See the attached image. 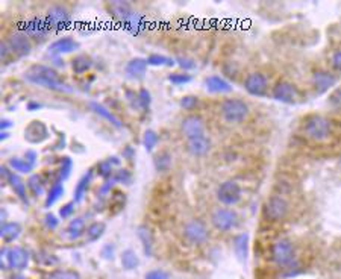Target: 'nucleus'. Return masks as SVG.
Masks as SVG:
<instances>
[{"instance_id":"1","label":"nucleus","mask_w":341,"mask_h":279,"mask_svg":"<svg viewBox=\"0 0 341 279\" xmlns=\"http://www.w3.org/2000/svg\"><path fill=\"white\" fill-rule=\"evenodd\" d=\"M25 79L37 87H43L46 90H52V91H58V93H73L75 90L67 85L60 75L56 73V70H53L49 66H32L26 73H25Z\"/></svg>"},{"instance_id":"2","label":"nucleus","mask_w":341,"mask_h":279,"mask_svg":"<svg viewBox=\"0 0 341 279\" xmlns=\"http://www.w3.org/2000/svg\"><path fill=\"white\" fill-rule=\"evenodd\" d=\"M220 114L223 120L229 125L243 123L249 116V105L243 99L227 97L220 105Z\"/></svg>"},{"instance_id":"3","label":"nucleus","mask_w":341,"mask_h":279,"mask_svg":"<svg viewBox=\"0 0 341 279\" xmlns=\"http://www.w3.org/2000/svg\"><path fill=\"white\" fill-rule=\"evenodd\" d=\"M303 132L315 143L327 141L333 134L332 122L324 116H311L303 123Z\"/></svg>"},{"instance_id":"4","label":"nucleus","mask_w":341,"mask_h":279,"mask_svg":"<svg viewBox=\"0 0 341 279\" xmlns=\"http://www.w3.org/2000/svg\"><path fill=\"white\" fill-rule=\"evenodd\" d=\"M29 264V253L23 247L4 249L2 252V267L13 270H25Z\"/></svg>"},{"instance_id":"5","label":"nucleus","mask_w":341,"mask_h":279,"mask_svg":"<svg viewBox=\"0 0 341 279\" xmlns=\"http://www.w3.org/2000/svg\"><path fill=\"white\" fill-rule=\"evenodd\" d=\"M46 22L50 26V29L61 31V29H66V28L70 26V23H72V14H70V11L64 5L56 4V5H52L47 10Z\"/></svg>"},{"instance_id":"6","label":"nucleus","mask_w":341,"mask_h":279,"mask_svg":"<svg viewBox=\"0 0 341 279\" xmlns=\"http://www.w3.org/2000/svg\"><path fill=\"white\" fill-rule=\"evenodd\" d=\"M288 214V202L280 196H271L264 205V217L268 221H280Z\"/></svg>"},{"instance_id":"7","label":"nucleus","mask_w":341,"mask_h":279,"mask_svg":"<svg viewBox=\"0 0 341 279\" xmlns=\"http://www.w3.org/2000/svg\"><path fill=\"white\" fill-rule=\"evenodd\" d=\"M211 221L218 231L226 232V231H231L237 226L238 215H237L235 211H232L229 208H217L211 215Z\"/></svg>"},{"instance_id":"8","label":"nucleus","mask_w":341,"mask_h":279,"mask_svg":"<svg viewBox=\"0 0 341 279\" xmlns=\"http://www.w3.org/2000/svg\"><path fill=\"white\" fill-rule=\"evenodd\" d=\"M20 31L25 32L29 38H34L37 41H43L52 29L47 25L46 19L32 17V19H28L26 22H23V25L20 26Z\"/></svg>"},{"instance_id":"9","label":"nucleus","mask_w":341,"mask_h":279,"mask_svg":"<svg viewBox=\"0 0 341 279\" xmlns=\"http://www.w3.org/2000/svg\"><path fill=\"white\" fill-rule=\"evenodd\" d=\"M271 259L277 265H290L294 259V246L290 240H277L271 246Z\"/></svg>"},{"instance_id":"10","label":"nucleus","mask_w":341,"mask_h":279,"mask_svg":"<svg viewBox=\"0 0 341 279\" xmlns=\"http://www.w3.org/2000/svg\"><path fill=\"white\" fill-rule=\"evenodd\" d=\"M217 197L226 206H232V205L238 203V200L241 199V187H240V184L237 181H234V179L224 181L217 190Z\"/></svg>"},{"instance_id":"11","label":"nucleus","mask_w":341,"mask_h":279,"mask_svg":"<svg viewBox=\"0 0 341 279\" xmlns=\"http://www.w3.org/2000/svg\"><path fill=\"white\" fill-rule=\"evenodd\" d=\"M244 90L250 96L264 97L268 91V78L261 72L249 73L244 79Z\"/></svg>"},{"instance_id":"12","label":"nucleus","mask_w":341,"mask_h":279,"mask_svg":"<svg viewBox=\"0 0 341 279\" xmlns=\"http://www.w3.org/2000/svg\"><path fill=\"white\" fill-rule=\"evenodd\" d=\"M184 235L191 244H203L208 240V229L202 220H190L184 226Z\"/></svg>"},{"instance_id":"13","label":"nucleus","mask_w":341,"mask_h":279,"mask_svg":"<svg viewBox=\"0 0 341 279\" xmlns=\"http://www.w3.org/2000/svg\"><path fill=\"white\" fill-rule=\"evenodd\" d=\"M271 96L282 103H296L299 99V90L294 84L288 81H279L273 87Z\"/></svg>"},{"instance_id":"14","label":"nucleus","mask_w":341,"mask_h":279,"mask_svg":"<svg viewBox=\"0 0 341 279\" xmlns=\"http://www.w3.org/2000/svg\"><path fill=\"white\" fill-rule=\"evenodd\" d=\"M205 120L197 116V114H190L187 116L182 123H181V132L184 134V137H187L188 140L191 138H197V137H203L205 135Z\"/></svg>"},{"instance_id":"15","label":"nucleus","mask_w":341,"mask_h":279,"mask_svg":"<svg viewBox=\"0 0 341 279\" xmlns=\"http://www.w3.org/2000/svg\"><path fill=\"white\" fill-rule=\"evenodd\" d=\"M7 41H8L13 53H16L17 57H20V58L28 57V55L32 52V43H31L29 37L25 32H22V31H17L14 34H11Z\"/></svg>"},{"instance_id":"16","label":"nucleus","mask_w":341,"mask_h":279,"mask_svg":"<svg viewBox=\"0 0 341 279\" xmlns=\"http://www.w3.org/2000/svg\"><path fill=\"white\" fill-rule=\"evenodd\" d=\"M311 84L314 87V90L321 94V93H326L327 90H330L335 84H336V76L327 70H315L312 73V78H311Z\"/></svg>"},{"instance_id":"17","label":"nucleus","mask_w":341,"mask_h":279,"mask_svg":"<svg viewBox=\"0 0 341 279\" xmlns=\"http://www.w3.org/2000/svg\"><path fill=\"white\" fill-rule=\"evenodd\" d=\"M78 47H79L78 41H75L70 37H64V38H60V40L53 41L50 44V47H49V52L52 55L60 57V55H66V53H72V52L78 50Z\"/></svg>"},{"instance_id":"18","label":"nucleus","mask_w":341,"mask_h":279,"mask_svg":"<svg viewBox=\"0 0 341 279\" xmlns=\"http://www.w3.org/2000/svg\"><path fill=\"white\" fill-rule=\"evenodd\" d=\"M187 150L193 156H205L211 150V141L206 135L191 138L187 141Z\"/></svg>"},{"instance_id":"19","label":"nucleus","mask_w":341,"mask_h":279,"mask_svg":"<svg viewBox=\"0 0 341 279\" xmlns=\"http://www.w3.org/2000/svg\"><path fill=\"white\" fill-rule=\"evenodd\" d=\"M47 128L41 122L35 120L25 129V138L29 143H41L47 138Z\"/></svg>"},{"instance_id":"20","label":"nucleus","mask_w":341,"mask_h":279,"mask_svg":"<svg viewBox=\"0 0 341 279\" xmlns=\"http://www.w3.org/2000/svg\"><path fill=\"white\" fill-rule=\"evenodd\" d=\"M205 85H206V90L209 93H214V94H223V93L232 91V85L227 82L224 78L217 76V75H212V76L206 78Z\"/></svg>"},{"instance_id":"21","label":"nucleus","mask_w":341,"mask_h":279,"mask_svg":"<svg viewBox=\"0 0 341 279\" xmlns=\"http://www.w3.org/2000/svg\"><path fill=\"white\" fill-rule=\"evenodd\" d=\"M147 60L144 58H134L126 64V75L132 79H141L144 78L147 72Z\"/></svg>"},{"instance_id":"22","label":"nucleus","mask_w":341,"mask_h":279,"mask_svg":"<svg viewBox=\"0 0 341 279\" xmlns=\"http://www.w3.org/2000/svg\"><path fill=\"white\" fill-rule=\"evenodd\" d=\"M90 108L94 111V113H96L97 116H100L102 119H105V120L109 122L111 125H114L116 128H122L120 119H119L117 116H114V114L111 113V109H108V108L103 106L102 103H99V102H90Z\"/></svg>"},{"instance_id":"23","label":"nucleus","mask_w":341,"mask_h":279,"mask_svg":"<svg viewBox=\"0 0 341 279\" xmlns=\"http://www.w3.org/2000/svg\"><path fill=\"white\" fill-rule=\"evenodd\" d=\"M123 25H125V28L131 32V34H134V35H137L141 29H143V26H144V17L141 16V14H138L137 11H131L123 20Z\"/></svg>"},{"instance_id":"24","label":"nucleus","mask_w":341,"mask_h":279,"mask_svg":"<svg viewBox=\"0 0 341 279\" xmlns=\"http://www.w3.org/2000/svg\"><path fill=\"white\" fill-rule=\"evenodd\" d=\"M91 181H93V170H88L79 179V182L76 184V188H75V202H81L84 199V196L87 194V190H88Z\"/></svg>"},{"instance_id":"25","label":"nucleus","mask_w":341,"mask_h":279,"mask_svg":"<svg viewBox=\"0 0 341 279\" xmlns=\"http://www.w3.org/2000/svg\"><path fill=\"white\" fill-rule=\"evenodd\" d=\"M22 232V226L19 225V223H5V225L2 226V232H0V235H2V238L7 241V243H11L14 241Z\"/></svg>"},{"instance_id":"26","label":"nucleus","mask_w":341,"mask_h":279,"mask_svg":"<svg viewBox=\"0 0 341 279\" xmlns=\"http://www.w3.org/2000/svg\"><path fill=\"white\" fill-rule=\"evenodd\" d=\"M84 232H87L84 218H73V220L70 221L69 228H67V235H69V238H70V240H76V238L82 237Z\"/></svg>"},{"instance_id":"27","label":"nucleus","mask_w":341,"mask_h":279,"mask_svg":"<svg viewBox=\"0 0 341 279\" xmlns=\"http://www.w3.org/2000/svg\"><path fill=\"white\" fill-rule=\"evenodd\" d=\"M8 181H10V184H11V187H13V190L16 191V194L25 202V203H28V196H26V184L23 182V179L20 178V176H17L16 173H11L10 175V178H8Z\"/></svg>"},{"instance_id":"28","label":"nucleus","mask_w":341,"mask_h":279,"mask_svg":"<svg viewBox=\"0 0 341 279\" xmlns=\"http://www.w3.org/2000/svg\"><path fill=\"white\" fill-rule=\"evenodd\" d=\"M93 66V61L87 57V55H79V57H76L72 63V67H73V72L78 73V75H84L87 73Z\"/></svg>"},{"instance_id":"29","label":"nucleus","mask_w":341,"mask_h":279,"mask_svg":"<svg viewBox=\"0 0 341 279\" xmlns=\"http://www.w3.org/2000/svg\"><path fill=\"white\" fill-rule=\"evenodd\" d=\"M63 194H64V187H63V184H61L60 181H58V182H55V184L52 185V188H50L49 194H47V199H46V208H50V206H52L56 200L63 197Z\"/></svg>"},{"instance_id":"30","label":"nucleus","mask_w":341,"mask_h":279,"mask_svg":"<svg viewBox=\"0 0 341 279\" xmlns=\"http://www.w3.org/2000/svg\"><path fill=\"white\" fill-rule=\"evenodd\" d=\"M8 165L11 167V169L14 170V172H19V173H31L32 172V169L34 167L26 161V159H23V158H11L10 159V162H8Z\"/></svg>"},{"instance_id":"31","label":"nucleus","mask_w":341,"mask_h":279,"mask_svg":"<svg viewBox=\"0 0 341 279\" xmlns=\"http://www.w3.org/2000/svg\"><path fill=\"white\" fill-rule=\"evenodd\" d=\"M247 244H249V235L247 234H241L235 238L234 247H235V253L238 255L240 259L247 258Z\"/></svg>"},{"instance_id":"32","label":"nucleus","mask_w":341,"mask_h":279,"mask_svg":"<svg viewBox=\"0 0 341 279\" xmlns=\"http://www.w3.org/2000/svg\"><path fill=\"white\" fill-rule=\"evenodd\" d=\"M114 164H120V159H117L116 156H112V158H109V159H105V161H102L100 164H99V175L102 176V178H109V176H112V165Z\"/></svg>"},{"instance_id":"33","label":"nucleus","mask_w":341,"mask_h":279,"mask_svg":"<svg viewBox=\"0 0 341 279\" xmlns=\"http://www.w3.org/2000/svg\"><path fill=\"white\" fill-rule=\"evenodd\" d=\"M158 143H159V137H158V134H156L155 131L149 129V131L144 132L143 146H144V149H146L147 152H152V150L158 146Z\"/></svg>"},{"instance_id":"34","label":"nucleus","mask_w":341,"mask_h":279,"mask_svg":"<svg viewBox=\"0 0 341 279\" xmlns=\"http://www.w3.org/2000/svg\"><path fill=\"white\" fill-rule=\"evenodd\" d=\"M155 165H156L158 172H167L170 169V165H172V156H170L167 152L158 155L155 158Z\"/></svg>"},{"instance_id":"35","label":"nucleus","mask_w":341,"mask_h":279,"mask_svg":"<svg viewBox=\"0 0 341 279\" xmlns=\"http://www.w3.org/2000/svg\"><path fill=\"white\" fill-rule=\"evenodd\" d=\"M122 264H123L125 268L132 270L138 265V256L135 255L134 250H125L123 255H122Z\"/></svg>"},{"instance_id":"36","label":"nucleus","mask_w":341,"mask_h":279,"mask_svg":"<svg viewBox=\"0 0 341 279\" xmlns=\"http://www.w3.org/2000/svg\"><path fill=\"white\" fill-rule=\"evenodd\" d=\"M103 231H105L103 223H93V225H90L87 228V237H88L90 241H96L102 237Z\"/></svg>"},{"instance_id":"37","label":"nucleus","mask_w":341,"mask_h":279,"mask_svg":"<svg viewBox=\"0 0 341 279\" xmlns=\"http://www.w3.org/2000/svg\"><path fill=\"white\" fill-rule=\"evenodd\" d=\"M28 187L29 190L35 194V196H41L44 193V184L41 181V178L38 175H32L28 181Z\"/></svg>"},{"instance_id":"38","label":"nucleus","mask_w":341,"mask_h":279,"mask_svg":"<svg viewBox=\"0 0 341 279\" xmlns=\"http://www.w3.org/2000/svg\"><path fill=\"white\" fill-rule=\"evenodd\" d=\"M147 64L149 66H159V67H164V66H173L175 61L172 58H167L164 57V55H150V57L147 58Z\"/></svg>"},{"instance_id":"39","label":"nucleus","mask_w":341,"mask_h":279,"mask_svg":"<svg viewBox=\"0 0 341 279\" xmlns=\"http://www.w3.org/2000/svg\"><path fill=\"white\" fill-rule=\"evenodd\" d=\"M72 169H73V161L72 158L69 156H64L63 161H61V167H60V182L67 179L72 173Z\"/></svg>"},{"instance_id":"40","label":"nucleus","mask_w":341,"mask_h":279,"mask_svg":"<svg viewBox=\"0 0 341 279\" xmlns=\"http://www.w3.org/2000/svg\"><path fill=\"white\" fill-rule=\"evenodd\" d=\"M191 75L185 73V72H179V73H172L168 76V81L172 82L173 85H185L188 82H191Z\"/></svg>"},{"instance_id":"41","label":"nucleus","mask_w":341,"mask_h":279,"mask_svg":"<svg viewBox=\"0 0 341 279\" xmlns=\"http://www.w3.org/2000/svg\"><path fill=\"white\" fill-rule=\"evenodd\" d=\"M138 235H140V238L143 240L144 252H146L147 255H150V253H152V234H150V231L146 229V228H140Z\"/></svg>"},{"instance_id":"42","label":"nucleus","mask_w":341,"mask_h":279,"mask_svg":"<svg viewBox=\"0 0 341 279\" xmlns=\"http://www.w3.org/2000/svg\"><path fill=\"white\" fill-rule=\"evenodd\" d=\"M181 106H182V109L191 113V111H194L199 106V97L197 96H185V97L181 99Z\"/></svg>"},{"instance_id":"43","label":"nucleus","mask_w":341,"mask_h":279,"mask_svg":"<svg viewBox=\"0 0 341 279\" xmlns=\"http://www.w3.org/2000/svg\"><path fill=\"white\" fill-rule=\"evenodd\" d=\"M150 102H152V97H150V93H149V90H146V88H141V90L138 91V105H140V108L146 111V109L149 108Z\"/></svg>"},{"instance_id":"44","label":"nucleus","mask_w":341,"mask_h":279,"mask_svg":"<svg viewBox=\"0 0 341 279\" xmlns=\"http://www.w3.org/2000/svg\"><path fill=\"white\" fill-rule=\"evenodd\" d=\"M112 178H114V181L116 182H125V184H129L131 182V179H132V175L129 173V170H126V169H120V170H117L116 173L112 175Z\"/></svg>"},{"instance_id":"45","label":"nucleus","mask_w":341,"mask_h":279,"mask_svg":"<svg viewBox=\"0 0 341 279\" xmlns=\"http://www.w3.org/2000/svg\"><path fill=\"white\" fill-rule=\"evenodd\" d=\"M50 279H79V274L70 270H58L50 276Z\"/></svg>"},{"instance_id":"46","label":"nucleus","mask_w":341,"mask_h":279,"mask_svg":"<svg viewBox=\"0 0 341 279\" xmlns=\"http://www.w3.org/2000/svg\"><path fill=\"white\" fill-rule=\"evenodd\" d=\"M329 105L333 108V109H339L341 111V88H336L327 99Z\"/></svg>"},{"instance_id":"47","label":"nucleus","mask_w":341,"mask_h":279,"mask_svg":"<svg viewBox=\"0 0 341 279\" xmlns=\"http://www.w3.org/2000/svg\"><path fill=\"white\" fill-rule=\"evenodd\" d=\"M330 64H332V67H333L335 72L341 73V49L335 50L330 55Z\"/></svg>"},{"instance_id":"48","label":"nucleus","mask_w":341,"mask_h":279,"mask_svg":"<svg viewBox=\"0 0 341 279\" xmlns=\"http://www.w3.org/2000/svg\"><path fill=\"white\" fill-rule=\"evenodd\" d=\"M178 64H179L185 72L193 70V69L196 67V63H194L193 60H190V58H185V57H179V58H178Z\"/></svg>"},{"instance_id":"49","label":"nucleus","mask_w":341,"mask_h":279,"mask_svg":"<svg viewBox=\"0 0 341 279\" xmlns=\"http://www.w3.org/2000/svg\"><path fill=\"white\" fill-rule=\"evenodd\" d=\"M73 211H75V202H69L60 209V214H61L63 218H69L73 214Z\"/></svg>"},{"instance_id":"50","label":"nucleus","mask_w":341,"mask_h":279,"mask_svg":"<svg viewBox=\"0 0 341 279\" xmlns=\"http://www.w3.org/2000/svg\"><path fill=\"white\" fill-rule=\"evenodd\" d=\"M146 279H168V274L164 270H152L146 274Z\"/></svg>"},{"instance_id":"51","label":"nucleus","mask_w":341,"mask_h":279,"mask_svg":"<svg viewBox=\"0 0 341 279\" xmlns=\"http://www.w3.org/2000/svg\"><path fill=\"white\" fill-rule=\"evenodd\" d=\"M58 223H60V220L56 218L53 214H47V215H46V225H47V228L55 229L56 226H58Z\"/></svg>"},{"instance_id":"52","label":"nucleus","mask_w":341,"mask_h":279,"mask_svg":"<svg viewBox=\"0 0 341 279\" xmlns=\"http://www.w3.org/2000/svg\"><path fill=\"white\" fill-rule=\"evenodd\" d=\"M0 53H2V58L4 60H8L10 55H14L13 50H11V47H10V44H8V41H4L2 43V50H0Z\"/></svg>"},{"instance_id":"53","label":"nucleus","mask_w":341,"mask_h":279,"mask_svg":"<svg viewBox=\"0 0 341 279\" xmlns=\"http://www.w3.org/2000/svg\"><path fill=\"white\" fill-rule=\"evenodd\" d=\"M37 156H38V153L35 152V150H28L26 152V155H25V158H26V161L32 165V167H35V162H37Z\"/></svg>"},{"instance_id":"54","label":"nucleus","mask_w":341,"mask_h":279,"mask_svg":"<svg viewBox=\"0 0 341 279\" xmlns=\"http://www.w3.org/2000/svg\"><path fill=\"white\" fill-rule=\"evenodd\" d=\"M40 108H41V103L34 102V100L28 102V109H29V111H37V109H40Z\"/></svg>"},{"instance_id":"55","label":"nucleus","mask_w":341,"mask_h":279,"mask_svg":"<svg viewBox=\"0 0 341 279\" xmlns=\"http://www.w3.org/2000/svg\"><path fill=\"white\" fill-rule=\"evenodd\" d=\"M134 155H135V152H134L132 147H126V150L123 152V156H126V159H132Z\"/></svg>"},{"instance_id":"56","label":"nucleus","mask_w":341,"mask_h":279,"mask_svg":"<svg viewBox=\"0 0 341 279\" xmlns=\"http://www.w3.org/2000/svg\"><path fill=\"white\" fill-rule=\"evenodd\" d=\"M11 126H13V123H11L10 120H7V119H4L2 123H0V128H2V131L8 129V128H11Z\"/></svg>"},{"instance_id":"57","label":"nucleus","mask_w":341,"mask_h":279,"mask_svg":"<svg viewBox=\"0 0 341 279\" xmlns=\"http://www.w3.org/2000/svg\"><path fill=\"white\" fill-rule=\"evenodd\" d=\"M11 279H25V277H23L22 274H16V276H13Z\"/></svg>"}]
</instances>
